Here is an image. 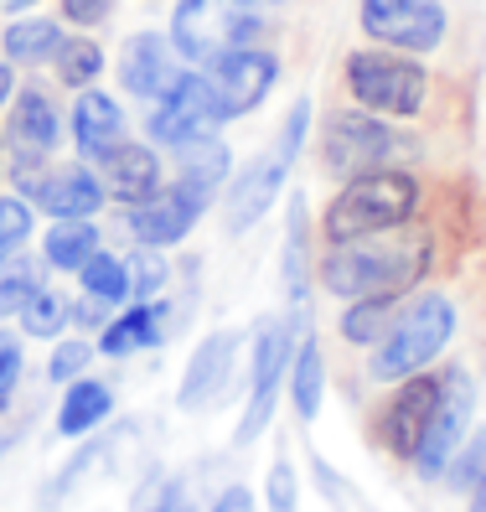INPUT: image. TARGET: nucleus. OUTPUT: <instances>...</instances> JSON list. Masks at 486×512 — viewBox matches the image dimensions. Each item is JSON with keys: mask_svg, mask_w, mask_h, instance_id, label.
<instances>
[{"mask_svg": "<svg viewBox=\"0 0 486 512\" xmlns=\"http://www.w3.org/2000/svg\"><path fill=\"white\" fill-rule=\"evenodd\" d=\"M430 275V233L419 228H383V233H362L347 238L326 254L321 264V285L342 300L362 295H404Z\"/></svg>", "mask_w": 486, "mask_h": 512, "instance_id": "obj_1", "label": "nucleus"}, {"mask_svg": "<svg viewBox=\"0 0 486 512\" xmlns=\"http://www.w3.org/2000/svg\"><path fill=\"white\" fill-rule=\"evenodd\" d=\"M280 6L285 0H181L171 21V47L192 63H212L233 47H249Z\"/></svg>", "mask_w": 486, "mask_h": 512, "instance_id": "obj_2", "label": "nucleus"}, {"mask_svg": "<svg viewBox=\"0 0 486 512\" xmlns=\"http://www.w3.org/2000/svg\"><path fill=\"white\" fill-rule=\"evenodd\" d=\"M419 202V182L409 171H362L347 182V192L326 207V238L331 244H347V238L362 233H383V228H399L409 223Z\"/></svg>", "mask_w": 486, "mask_h": 512, "instance_id": "obj_3", "label": "nucleus"}, {"mask_svg": "<svg viewBox=\"0 0 486 512\" xmlns=\"http://www.w3.org/2000/svg\"><path fill=\"white\" fill-rule=\"evenodd\" d=\"M455 331V306L445 295H419L414 306L399 311V321H393V331L378 342L373 352V378L378 383H399L409 373H419L430 357H440V347L450 342Z\"/></svg>", "mask_w": 486, "mask_h": 512, "instance_id": "obj_4", "label": "nucleus"}, {"mask_svg": "<svg viewBox=\"0 0 486 512\" xmlns=\"http://www.w3.org/2000/svg\"><path fill=\"white\" fill-rule=\"evenodd\" d=\"M306 119H311V109H306V104H295V109H290V125H285V135H280V145L269 150V156H259L254 166H243V176L233 182V192H228V202H223V223H228V233L254 228V223L269 213V202L280 197L285 171H290L295 150H300V135H306Z\"/></svg>", "mask_w": 486, "mask_h": 512, "instance_id": "obj_5", "label": "nucleus"}, {"mask_svg": "<svg viewBox=\"0 0 486 512\" xmlns=\"http://www.w3.org/2000/svg\"><path fill=\"white\" fill-rule=\"evenodd\" d=\"M347 88L362 109L373 114H414L424 104V78L419 63L409 57H388V52H352L347 57Z\"/></svg>", "mask_w": 486, "mask_h": 512, "instance_id": "obj_6", "label": "nucleus"}, {"mask_svg": "<svg viewBox=\"0 0 486 512\" xmlns=\"http://www.w3.org/2000/svg\"><path fill=\"white\" fill-rule=\"evenodd\" d=\"M404 140L393 135L383 119H373L368 109H347L326 125V145H321V161L331 176H342V182H352V176L362 171H378L388 156H399Z\"/></svg>", "mask_w": 486, "mask_h": 512, "instance_id": "obj_7", "label": "nucleus"}, {"mask_svg": "<svg viewBox=\"0 0 486 512\" xmlns=\"http://www.w3.org/2000/svg\"><path fill=\"white\" fill-rule=\"evenodd\" d=\"M471 409H476V388L466 378V368H450L440 373V399H435V414H430V425H424V440L414 450V466L424 476H445L450 456L461 450V435L471 425Z\"/></svg>", "mask_w": 486, "mask_h": 512, "instance_id": "obj_8", "label": "nucleus"}, {"mask_svg": "<svg viewBox=\"0 0 486 512\" xmlns=\"http://www.w3.org/2000/svg\"><path fill=\"white\" fill-rule=\"evenodd\" d=\"M362 26L388 47L430 52L445 37V11L440 0H362Z\"/></svg>", "mask_w": 486, "mask_h": 512, "instance_id": "obj_9", "label": "nucleus"}, {"mask_svg": "<svg viewBox=\"0 0 486 512\" xmlns=\"http://www.w3.org/2000/svg\"><path fill=\"white\" fill-rule=\"evenodd\" d=\"M207 83H212V99H218V114L233 119V114H249L264 104L269 83H275V57L269 52H254V47H233L223 57H212L207 63Z\"/></svg>", "mask_w": 486, "mask_h": 512, "instance_id": "obj_10", "label": "nucleus"}, {"mask_svg": "<svg viewBox=\"0 0 486 512\" xmlns=\"http://www.w3.org/2000/svg\"><path fill=\"white\" fill-rule=\"evenodd\" d=\"M212 192L192 187V182H176L171 192H156L150 202H135L130 207V233L140 238L145 249H166V244H181L192 233V223L202 218Z\"/></svg>", "mask_w": 486, "mask_h": 512, "instance_id": "obj_11", "label": "nucleus"}, {"mask_svg": "<svg viewBox=\"0 0 486 512\" xmlns=\"http://www.w3.org/2000/svg\"><path fill=\"white\" fill-rule=\"evenodd\" d=\"M218 99H212V83L207 78H176L166 94H161V109L150 114V135L166 140V145H181V140H197V135H212L218 125Z\"/></svg>", "mask_w": 486, "mask_h": 512, "instance_id": "obj_12", "label": "nucleus"}, {"mask_svg": "<svg viewBox=\"0 0 486 512\" xmlns=\"http://www.w3.org/2000/svg\"><path fill=\"white\" fill-rule=\"evenodd\" d=\"M435 399H440V378H414L388 399L383 419H378V440L393 450V456H414L419 440H424V425L435 414Z\"/></svg>", "mask_w": 486, "mask_h": 512, "instance_id": "obj_13", "label": "nucleus"}, {"mask_svg": "<svg viewBox=\"0 0 486 512\" xmlns=\"http://www.w3.org/2000/svg\"><path fill=\"white\" fill-rule=\"evenodd\" d=\"M285 357H290V321H269L259 331V347H254V399H249V414L238 425V440H254L269 414H275V388H280V373H285Z\"/></svg>", "mask_w": 486, "mask_h": 512, "instance_id": "obj_14", "label": "nucleus"}, {"mask_svg": "<svg viewBox=\"0 0 486 512\" xmlns=\"http://www.w3.org/2000/svg\"><path fill=\"white\" fill-rule=\"evenodd\" d=\"M11 140L21 145V187H32L37 182V166H42V156L57 145V109L47 104V94L42 88H26V94L16 99V114H11Z\"/></svg>", "mask_w": 486, "mask_h": 512, "instance_id": "obj_15", "label": "nucleus"}, {"mask_svg": "<svg viewBox=\"0 0 486 512\" xmlns=\"http://www.w3.org/2000/svg\"><path fill=\"white\" fill-rule=\"evenodd\" d=\"M176 78H181V73H176V57H171V47H166L156 32L130 37L125 52H119V83H125L130 94H140V99L166 94Z\"/></svg>", "mask_w": 486, "mask_h": 512, "instance_id": "obj_16", "label": "nucleus"}, {"mask_svg": "<svg viewBox=\"0 0 486 512\" xmlns=\"http://www.w3.org/2000/svg\"><path fill=\"white\" fill-rule=\"evenodd\" d=\"M26 192H32L37 207H42V213H52V218H88V213H99V202H104L99 176L83 171V166L47 171V176H37Z\"/></svg>", "mask_w": 486, "mask_h": 512, "instance_id": "obj_17", "label": "nucleus"}, {"mask_svg": "<svg viewBox=\"0 0 486 512\" xmlns=\"http://www.w3.org/2000/svg\"><path fill=\"white\" fill-rule=\"evenodd\" d=\"M233 352H238V337L233 331H212V337L197 347V357L187 363V378H181V409H202L223 394V383L233 373Z\"/></svg>", "mask_w": 486, "mask_h": 512, "instance_id": "obj_18", "label": "nucleus"}, {"mask_svg": "<svg viewBox=\"0 0 486 512\" xmlns=\"http://www.w3.org/2000/svg\"><path fill=\"white\" fill-rule=\"evenodd\" d=\"M73 140L83 156H109V150L125 145V114L109 94H78V109H73Z\"/></svg>", "mask_w": 486, "mask_h": 512, "instance_id": "obj_19", "label": "nucleus"}, {"mask_svg": "<svg viewBox=\"0 0 486 512\" xmlns=\"http://www.w3.org/2000/svg\"><path fill=\"white\" fill-rule=\"evenodd\" d=\"M109 187H114V197L119 202H150L161 192V166H156V156H150L145 145H119V150H109Z\"/></svg>", "mask_w": 486, "mask_h": 512, "instance_id": "obj_20", "label": "nucleus"}, {"mask_svg": "<svg viewBox=\"0 0 486 512\" xmlns=\"http://www.w3.org/2000/svg\"><path fill=\"white\" fill-rule=\"evenodd\" d=\"M399 311H404V300L399 295H362V300H352V311L342 316V337L347 342H383L388 331H393V321H399Z\"/></svg>", "mask_w": 486, "mask_h": 512, "instance_id": "obj_21", "label": "nucleus"}, {"mask_svg": "<svg viewBox=\"0 0 486 512\" xmlns=\"http://www.w3.org/2000/svg\"><path fill=\"white\" fill-rule=\"evenodd\" d=\"M181 182H192L202 192H212L228 176V145L218 135H197V140H181Z\"/></svg>", "mask_w": 486, "mask_h": 512, "instance_id": "obj_22", "label": "nucleus"}, {"mask_svg": "<svg viewBox=\"0 0 486 512\" xmlns=\"http://www.w3.org/2000/svg\"><path fill=\"white\" fill-rule=\"evenodd\" d=\"M94 254H99V228L88 218H63L47 233V264L57 269H83Z\"/></svg>", "mask_w": 486, "mask_h": 512, "instance_id": "obj_23", "label": "nucleus"}, {"mask_svg": "<svg viewBox=\"0 0 486 512\" xmlns=\"http://www.w3.org/2000/svg\"><path fill=\"white\" fill-rule=\"evenodd\" d=\"M109 388L104 383H73L68 388V399H63V409H57V430L63 435H88L99 425V419L109 414Z\"/></svg>", "mask_w": 486, "mask_h": 512, "instance_id": "obj_24", "label": "nucleus"}, {"mask_svg": "<svg viewBox=\"0 0 486 512\" xmlns=\"http://www.w3.org/2000/svg\"><path fill=\"white\" fill-rule=\"evenodd\" d=\"M57 47H63V32L42 16L6 26V57L11 63H47V57H57Z\"/></svg>", "mask_w": 486, "mask_h": 512, "instance_id": "obj_25", "label": "nucleus"}, {"mask_svg": "<svg viewBox=\"0 0 486 512\" xmlns=\"http://www.w3.org/2000/svg\"><path fill=\"white\" fill-rule=\"evenodd\" d=\"M321 378H326L321 347H316V342H300L295 373H290V394H295V409H300V419H316V409H321Z\"/></svg>", "mask_w": 486, "mask_h": 512, "instance_id": "obj_26", "label": "nucleus"}, {"mask_svg": "<svg viewBox=\"0 0 486 512\" xmlns=\"http://www.w3.org/2000/svg\"><path fill=\"white\" fill-rule=\"evenodd\" d=\"M78 280H83V290L94 295V300H104V306H119V300L130 295V269L119 264V259H109V254H94L83 269H78Z\"/></svg>", "mask_w": 486, "mask_h": 512, "instance_id": "obj_27", "label": "nucleus"}, {"mask_svg": "<svg viewBox=\"0 0 486 512\" xmlns=\"http://www.w3.org/2000/svg\"><path fill=\"white\" fill-rule=\"evenodd\" d=\"M150 342H161V326H156V311H150V306L119 316V321L104 331V352H109V357H125V352H135V347H150Z\"/></svg>", "mask_w": 486, "mask_h": 512, "instance_id": "obj_28", "label": "nucleus"}, {"mask_svg": "<svg viewBox=\"0 0 486 512\" xmlns=\"http://www.w3.org/2000/svg\"><path fill=\"white\" fill-rule=\"evenodd\" d=\"M37 290H42V285H37V264H26V259H0V316H16Z\"/></svg>", "mask_w": 486, "mask_h": 512, "instance_id": "obj_29", "label": "nucleus"}, {"mask_svg": "<svg viewBox=\"0 0 486 512\" xmlns=\"http://www.w3.org/2000/svg\"><path fill=\"white\" fill-rule=\"evenodd\" d=\"M21 326H26V337H57V331L68 326V300L52 295V290H37L21 306Z\"/></svg>", "mask_w": 486, "mask_h": 512, "instance_id": "obj_30", "label": "nucleus"}, {"mask_svg": "<svg viewBox=\"0 0 486 512\" xmlns=\"http://www.w3.org/2000/svg\"><path fill=\"white\" fill-rule=\"evenodd\" d=\"M135 512H197V502L176 476H150L135 492Z\"/></svg>", "mask_w": 486, "mask_h": 512, "instance_id": "obj_31", "label": "nucleus"}, {"mask_svg": "<svg viewBox=\"0 0 486 512\" xmlns=\"http://www.w3.org/2000/svg\"><path fill=\"white\" fill-rule=\"evenodd\" d=\"M285 285L295 306H306V207H290V244H285Z\"/></svg>", "mask_w": 486, "mask_h": 512, "instance_id": "obj_32", "label": "nucleus"}, {"mask_svg": "<svg viewBox=\"0 0 486 512\" xmlns=\"http://www.w3.org/2000/svg\"><path fill=\"white\" fill-rule=\"evenodd\" d=\"M104 68V52L94 42H63L57 47V73H63L68 88H83V83H94Z\"/></svg>", "mask_w": 486, "mask_h": 512, "instance_id": "obj_33", "label": "nucleus"}, {"mask_svg": "<svg viewBox=\"0 0 486 512\" xmlns=\"http://www.w3.org/2000/svg\"><path fill=\"white\" fill-rule=\"evenodd\" d=\"M445 476H450V487H455V492H471L476 481L486 476V435H476V440H461V450L450 456Z\"/></svg>", "mask_w": 486, "mask_h": 512, "instance_id": "obj_34", "label": "nucleus"}, {"mask_svg": "<svg viewBox=\"0 0 486 512\" xmlns=\"http://www.w3.org/2000/svg\"><path fill=\"white\" fill-rule=\"evenodd\" d=\"M26 233H32V213H26V202L0 197V259H6L11 249H21Z\"/></svg>", "mask_w": 486, "mask_h": 512, "instance_id": "obj_35", "label": "nucleus"}, {"mask_svg": "<svg viewBox=\"0 0 486 512\" xmlns=\"http://www.w3.org/2000/svg\"><path fill=\"white\" fill-rule=\"evenodd\" d=\"M125 269H130V295H156V290L166 285V264H161L156 254H150V249H145V254H135Z\"/></svg>", "mask_w": 486, "mask_h": 512, "instance_id": "obj_36", "label": "nucleus"}, {"mask_svg": "<svg viewBox=\"0 0 486 512\" xmlns=\"http://www.w3.org/2000/svg\"><path fill=\"white\" fill-rule=\"evenodd\" d=\"M269 512H295V471L285 456L269 466Z\"/></svg>", "mask_w": 486, "mask_h": 512, "instance_id": "obj_37", "label": "nucleus"}, {"mask_svg": "<svg viewBox=\"0 0 486 512\" xmlns=\"http://www.w3.org/2000/svg\"><path fill=\"white\" fill-rule=\"evenodd\" d=\"M88 357H94V352H88V342H63V347L52 352V378H57V383H73V378L83 373Z\"/></svg>", "mask_w": 486, "mask_h": 512, "instance_id": "obj_38", "label": "nucleus"}, {"mask_svg": "<svg viewBox=\"0 0 486 512\" xmlns=\"http://www.w3.org/2000/svg\"><path fill=\"white\" fill-rule=\"evenodd\" d=\"M16 378H21V347H16V337H6V331H0V404L11 399Z\"/></svg>", "mask_w": 486, "mask_h": 512, "instance_id": "obj_39", "label": "nucleus"}, {"mask_svg": "<svg viewBox=\"0 0 486 512\" xmlns=\"http://www.w3.org/2000/svg\"><path fill=\"white\" fill-rule=\"evenodd\" d=\"M63 11H68V21H78V26H99V21L114 11V0H63Z\"/></svg>", "mask_w": 486, "mask_h": 512, "instance_id": "obj_40", "label": "nucleus"}, {"mask_svg": "<svg viewBox=\"0 0 486 512\" xmlns=\"http://www.w3.org/2000/svg\"><path fill=\"white\" fill-rule=\"evenodd\" d=\"M212 512H259V507H254V497L243 492V487H228L218 502H212Z\"/></svg>", "mask_w": 486, "mask_h": 512, "instance_id": "obj_41", "label": "nucleus"}, {"mask_svg": "<svg viewBox=\"0 0 486 512\" xmlns=\"http://www.w3.org/2000/svg\"><path fill=\"white\" fill-rule=\"evenodd\" d=\"M471 512H486V476L471 487Z\"/></svg>", "mask_w": 486, "mask_h": 512, "instance_id": "obj_42", "label": "nucleus"}, {"mask_svg": "<svg viewBox=\"0 0 486 512\" xmlns=\"http://www.w3.org/2000/svg\"><path fill=\"white\" fill-rule=\"evenodd\" d=\"M6 94H11V68H0V104H6Z\"/></svg>", "mask_w": 486, "mask_h": 512, "instance_id": "obj_43", "label": "nucleus"}, {"mask_svg": "<svg viewBox=\"0 0 486 512\" xmlns=\"http://www.w3.org/2000/svg\"><path fill=\"white\" fill-rule=\"evenodd\" d=\"M11 6H32V0H11Z\"/></svg>", "mask_w": 486, "mask_h": 512, "instance_id": "obj_44", "label": "nucleus"}]
</instances>
